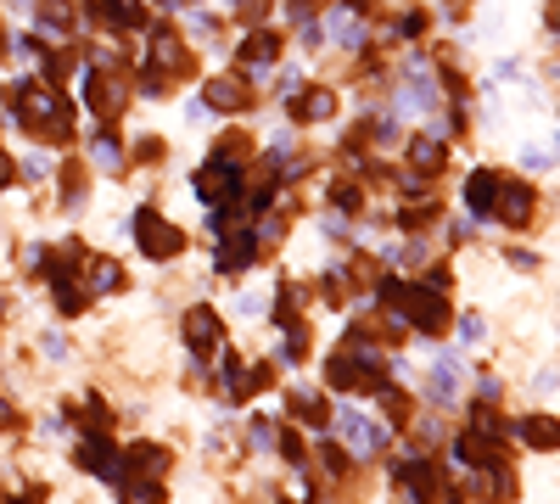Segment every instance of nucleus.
I'll use <instances>...</instances> for the list:
<instances>
[{
	"instance_id": "f257e3e1",
	"label": "nucleus",
	"mask_w": 560,
	"mask_h": 504,
	"mask_svg": "<svg viewBox=\"0 0 560 504\" xmlns=\"http://www.w3.org/2000/svg\"><path fill=\"white\" fill-rule=\"evenodd\" d=\"M0 107L12 112L40 146H56V152L73 146V135H79V124H73V101L62 96V84L40 79V73H23V79L6 84V90H0Z\"/></svg>"
},
{
	"instance_id": "f03ea898",
	"label": "nucleus",
	"mask_w": 560,
	"mask_h": 504,
	"mask_svg": "<svg viewBox=\"0 0 560 504\" xmlns=\"http://www.w3.org/2000/svg\"><path fill=\"white\" fill-rule=\"evenodd\" d=\"M129 230H135V247L146 264H174V258H185L191 252V230L185 224H174L157 202H140L135 219H129Z\"/></svg>"
},
{
	"instance_id": "7ed1b4c3",
	"label": "nucleus",
	"mask_w": 560,
	"mask_h": 504,
	"mask_svg": "<svg viewBox=\"0 0 560 504\" xmlns=\"http://www.w3.org/2000/svg\"><path fill=\"white\" fill-rule=\"evenodd\" d=\"M146 68L168 73L174 84L196 79V45L185 40V28H180V23H168V17L146 23Z\"/></svg>"
},
{
	"instance_id": "20e7f679",
	"label": "nucleus",
	"mask_w": 560,
	"mask_h": 504,
	"mask_svg": "<svg viewBox=\"0 0 560 504\" xmlns=\"http://www.w3.org/2000/svg\"><path fill=\"white\" fill-rule=\"evenodd\" d=\"M180 336H185V353H191V359H219L224 342H230V325H224V314L208 297H196L180 314Z\"/></svg>"
},
{
	"instance_id": "39448f33",
	"label": "nucleus",
	"mask_w": 560,
	"mask_h": 504,
	"mask_svg": "<svg viewBox=\"0 0 560 504\" xmlns=\"http://www.w3.org/2000/svg\"><path fill=\"white\" fill-rule=\"evenodd\" d=\"M280 51H286V34H280L275 23H252L247 34H241L236 45H230V62H236L241 73H247L252 84H264L269 68L280 62Z\"/></svg>"
},
{
	"instance_id": "423d86ee",
	"label": "nucleus",
	"mask_w": 560,
	"mask_h": 504,
	"mask_svg": "<svg viewBox=\"0 0 560 504\" xmlns=\"http://www.w3.org/2000/svg\"><path fill=\"white\" fill-rule=\"evenodd\" d=\"M392 493H398V504H443L448 488L432 454H409V460L392 465Z\"/></svg>"
},
{
	"instance_id": "0eeeda50",
	"label": "nucleus",
	"mask_w": 560,
	"mask_h": 504,
	"mask_svg": "<svg viewBox=\"0 0 560 504\" xmlns=\"http://www.w3.org/2000/svg\"><path fill=\"white\" fill-rule=\"evenodd\" d=\"M202 107L213 112V118H241V112H252L258 107V84L247 79V73H208V79H202Z\"/></svg>"
},
{
	"instance_id": "6e6552de",
	"label": "nucleus",
	"mask_w": 560,
	"mask_h": 504,
	"mask_svg": "<svg viewBox=\"0 0 560 504\" xmlns=\"http://www.w3.org/2000/svg\"><path fill=\"white\" fill-rule=\"evenodd\" d=\"M84 23L107 40H135V34H146L152 12L140 0H84Z\"/></svg>"
},
{
	"instance_id": "1a4fd4ad",
	"label": "nucleus",
	"mask_w": 560,
	"mask_h": 504,
	"mask_svg": "<svg viewBox=\"0 0 560 504\" xmlns=\"http://www.w3.org/2000/svg\"><path fill=\"white\" fill-rule=\"evenodd\" d=\"M398 320H404L409 331H420V336H443L448 325H454V303H448L437 286L415 280V286H409V297H404V308H398Z\"/></svg>"
},
{
	"instance_id": "9d476101",
	"label": "nucleus",
	"mask_w": 560,
	"mask_h": 504,
	"mask_svg": "<svg viewBox=\"0 0 560 504\" xmlns=\"http://www.w3.org/2000/svg\"><path fill=\"white\" fill-rule=\"evenodd\" d=\"M331 426L342 432L336 443L348 448L353 460H370V454H381V448L392 443V426H387V420H370V415H359V409H342V415H331Z\"/></svg>"
},
{
	"instance_id": "9b49d317",
	"label": "nucleus",
	"mask_w": 560,
	"mask_h": 504,
	"mask_svg": "<svg viewBox=\"0 0 560 504\" xmlns=\"http://www.w3.org/2000/svg\"><path fill=\"white\" fill-rule=\"evenodd\" d=\"M73 465H79L84 476H96V482H118V471H124V448L112 443V432H84L79 443H73Z\"/></svg>"
},
{
	"instance_id": "f8f14e48",
	"label": "nucleus",
	"mask_w": 560,
	"mask_h": 504,
	"mask_svg": "<svg viewBox=\"0 0 560 504\" xmlns=\"http://www.w3.org/2000/svg\"><path fill=\"white\" fill-rule=\"evenodd\" d=\"M191 191L202 208H224V202H241V191H247V168H224V163H202L191 174Z\"/></svg>"
},
{
	"instance_id": "ddd939ff",
	"label": "nucleus",
	"mask_w": 560,
	"mask_h": 504,
	"mask_svg": "<svg viewBox=\"0 0 560 504\" xmlns=\"http://www.w3.org/2000/svg\"><path fill=\"white\" fill-rule=\"evenodd\" d=\"M286 118L297 129H314V124H336V90L331 84H297L286 96Z\"/></svg>"
},
{
	"instance_id": "4468645a",
	"label": "nucleus",
	"mask_w": 560,
	"mask_h": 504,
	"mask_svg": "<svg viewBox=\"0 0 560 504\" xmlns=\"http://www.w3.org/2000/svg\"><path fill=\"white\" fill-rule=\"evenodd\" d=\"M258 258H264V241L252 236V230H224L219 247H213V269H219V275H230V280L247 275Z\"/></svg>"
},
{
	"instance_id": "2eb2a0df",
	"label": "nucleus",
	"mask_w": 560,
	"mask_h": 504,
	"mask_svg": "<svg viewBox=\"0 0 560 504\" xmlns=\"http://www.w3.org/2000/svg\"><path fill=\"white\" fill-rule=\"evenodd\" d=\"M79 280H84V292H90V297H124V286H129V269L118 264L112 252H84Z\"/></svg>"
},
{
	"instance_id": "dca6fc26",
	"label": "nucleus",
	"mask_w": 560,
	"mask_h": 504,
	"mask_svg": "<svg viewBox=\"0 0 560 504\" xmlns=\"http://www.w3.org/2000/svg\"><path fill=\"white\" fill-rule=\"evenodd\" d=\"M174 471V448L157 443V437H135V443H124V471L118 476H163Z\"/></svg>"
},
{
	"instance_id": "f3484780",
	"label": "nucleus",
	"mask_w": 560,
	"mask_h": 504,
	"mask_svg": "<svg viewBox=\"0 0 560 504\" xmlns=\"http://www.w3.org/2000/svg\"><path fill=\"white\" fill-rule=\"evenodd\" d=\"M280 398H286V415H292L303 432L320 437L325 426H331V404H325V392H320V387H297V381H292V387L280 392Z\"/></svg>"
},
{
	"instance_id": "a211bd4d",
	"label": "nucleus",
	"mask_w": 560,
	"mask_h": 504,
	"mask_svg": "<svg viewBox=\"0 0 560 504\" xmlns=\"http://www.w3.org/2000/svg\"><path fill=\"white\" fill-rule=\"evenodd\" d=\"M90 168H101L107 180H118L129 168V146L118 140V124H96L90 129Z\"/></svg>"
},
{
	"instance_id": "6ab92c4d",
	"label": "nucleus",
	"mask_w": 560,
	"mask_h": 504,
	"mask_svg": "<svg viewBox=\"0 0 560 504\" xmlns=\"http://www.w3.org/2000/svg\"><path fill=\"white\" fill-rule=\"evenodd\" d=\"M532 213H538V191H532L527 180H504V185H499V208H493V219H504L510 230H521V224H532Z\"/></svg>"
},
{
	"instance_id": "aec40b11",
	"label": "nucleus",
	"mask_w": 560,
	"mask_h": 504,
	"mask_svg": "<svg viewBox=\"0 0 560 504\" xmlns=\"http://www.w3.org/2000/svg\"><path fill=\"white\" fill-rule=\"evenodd\" d=\"M404 168H409V174H420V180L443 174V168H448V140L443 135H415L404 146Z\"/></svg>"
},
{
	"instance_id": "412c9836",
	"label": "nucleus",
	"mask_w": 560,
	"mask_h": 504,
	"mask_svg": "<svg viewBox=\"0 0 560 504\" xmlns=\"http://www.w3.org/2000/svg\"><path fill=\"white\" fill-rule=\"evenodd\" d=\"M499 185H504L499 168H476L471 180H465V213H471V219H493V208H499Z\"/></svg>"
},
{
	"instance_id": "4be33fe9",
	"label": "nucleus",
	"mask_w": 560,
	"mask_h": 504,
	"mask_svg": "<svg viewBox=\"0 0 560 504\" xmlns=\"http://www.w3.org/2000/svg\"><path fill=\"white\" fill-rule=\"evenodd\" d=\"M364 202H370V191H364V174H336V180L325 185V208H331L336 219H353V213H364Z\"/></svg>"
},
{
	"instance_id": "5701e85b",
	"label": "nucleus",
	"mask_w": 560,
	"mask_h": 504,
	"mask_svg": "<svg viewBox=\"0 0 560 504\" xmlns=\"http://www.w3.org/2000/svg\"><path fill=\"white\" fill-rule=\"evenodd\" d=\"M510 432H516L527 448H538V454H555L560 448V415H521Z\"/></svg>"
},
{
	"instance_id": "b1692460",
	"label": "nucleus",
	"mask_w": 560,
	"mask_h": 504,
	"mask_svg": "<svg viewBox=\"0 0 560 504\" xmlns=\"http://www.w3.org/2000/svg\"><path fill=\"white\" fill-rule=\"evenodd\" d=\"M213 163H224V168H252V157H258V140L247 135V129H230V135H219L213 140Z\"/></svg>"
},
{
	"instance_id": "393cba45",
	"label": "nucleus",
	"mask_w": 560,
	"mask_h": 504,
	"mask_svg": "<svg viewBox=\"0 0 560 504\" xmlns=\"http://www.w3.org/2000/svg\"><path fill=\"white\" fill-rule=\"evenodd\" d=\"M118 504H168V482L163 476H118Z\"/></svg>"
},
{
	"instance_id": "a878e982",
	"label": "nucleus",
	"mask_w": 560,
	"mask_h": 504,
	"mask_svg": "<svg viewBox=\"0 0 560 504\" xmlns=\"http://www.w3.org/2000/svg\"><path fill=\"white\" fill-rule=\"evenodd\" d=\"M219 398H224V404H247V398H252V387H247V364H241L236 348L219 359Z\"/></svg>"
},
{
	"instance_id": "bb28decb",
	"label": "nucleus",
	"mask_w": 560,
	"mask_h": 504,
	"mask_svg": "<svg viewBox=\"0 0 560 504\" xmlns=\"http://www.w3.org/2000/svg\"><path fill=\"white\" fill-rule=\"evenodd\" d=\"M314 460L325 465V482H331V488H342V482L353 476V454L336 443V437H314Z\"/></svg>"
},
{
	"instance_id": "cd10ccee",
	"label": "nucleus",
	"mask_w": 560,
	"mask_h": 504,
	"mask_svg": "<svg viewBox=\"0 0 560 504\" xmlns=\"http://www.w3.org/2000/svg\"><path fill=\"white\" fill-rule=\"evenodd\" d=\"M51 180H56V191H62V213H79L84 208V185H90L84 163H73V157H68V163H56Z\"/></svg>"
},
{
	"instance_id": "c85d7f7f",
	"label": "nucleus",
	"mask_w": 560,
	"mask_h": 504,
	"mask_svg": "<svg viewBox=\"0 0 560 504\" xmlns=\"http://www.w3.org/2000/svg\"><path fill=\"white\" fill-rule=\"evenodd\" d=\"M275 454H280L286 465H292V471H303L308 454H314V443L303 437V426H297V420H280V432H275Z\"/></svg>"
},
{
	"instance_id": "c756f323",
	"label": "nucleus",
	"mask_w": 560,
	"mask_h": 504,
	"mask_svg": "<svg viewBox=\"0 0 560 504\" xmlns=\"http://www.w3.org/2000/svg\"><path fill=\"white\" fill-rule=\"evenodd\" d=\"M51 303L62 320H79L90 314V292H84V280H51Z\"/></svg>"
},
{
	"instance_id": "7c9ffc66",
	"label": "nucleus",
	"mask_w": 560,
	"mask_h": 504,
	"mask_svg": "<svg viewBox=\"0 0 560 504\" xmlns=\"http://www.w3.org/2000/svg\"><path fill=\"white\" fill-rule=\"evenodd\" d=\"M303 308H308L303 286H297V280H280V286H275V303H269V320H275V325H292V320H303Z\"/></svg>"
},
{
	"instance_id": "2f4dec72",
	"label": "nucleus",
	"mask_w": 560,
	"mask_h": 504,
	"mask_svg": "<svg viewBox=\"0 0 560 504\" xmlns=\"http://www.w3.org/2000/svg\"><path fill=\"white\" fill-rule=\"evenodd\" d=\"M275 331H280L275 359L280 364H303L308 359V314H303V320H292V325H275Z\"/></svg>"
},
{
	"instance_id": "473e14b6",
	"label": "nucleus",
	"mask_w": 560,
	"mask_h": 504,
	"mask_svg": "<svg viewBox=\"0 0 560 504\" xmlns=\"http://www.w3.org/2000/svg\"><path fill=\"white\" fill-rule=\"evenodd\" d=\"M376 398H381V415H387V426H409V420H415V398H409V392H398L392 381L376 392Z\"/></svg>"
},
{
	"instance_id": "72a5a7b5",
	"label": "nucleus",
	"mask_w": 560,
	"mask_h": 504,
	"mask_svg": "<svg viewBox=\"0 0 560 504\" xmlns=\"http://www.w3.org/2000/svg\"><path fill=\"white\" fill-rule=\"evenodd\" d=\"M135 96H140V101H163V96H174V79L140 62V68H135Z\"/></svg>"
},
{
	"instance_id": "f704fd0d",
	"label": "nucleus",
	"mask_w": 560,
	"mask_h": 504,
	"mask_svg": "<svg viewBox=\"0 0 560 504\" xmlns=\"http://www.w3.org/2000/svg\"><path fill=\"white\" fill-rule=\"evenodd\" d=\"M129 157H135L140 168H163V163H168V140H163V135H135Z\"/></svg>"
},
{
	"instance_id": "c9c22d12",
	"label": "nucleus",
	"mask_w": 560,
	"mask_h": 504,
	"mask_svg": "<svg viewBox=\"0 0 560 504\" xmlns=\"http://www.w3.org/2000/svg\"><path fill=\"white\" fill-rule=\"evenodd\" d=\"M398 224H404V230H426V224H437V202H432V196L404 202V208H398Z\"/></svg>"
},
{
	"instance_id": "e433bc0d",
	"label": "nucleus",
	"mask_w": 560,
	"mask_h": 504,
	"mask_svg": "<svg viewBox=\"0 0 560 504\" xmlns=\"http://www.w3.org/2000/svg\"><path fill=\"white\" fill-rule=\"evenodd\" d=\"M420 34H426V12H420V6L392 17V40H420Z\"/></svg>"
},
{
	"instance_id": "4c0bfd02",
	"label": "nucleus",
	"mask_w": 560,
	"mask_h": 504,
	"mask_svg": "<svg viewBox=\"0 0 560 504\" xmlns=\"http://www.w3.org/2000/svg\"><path fill=\"white\" fill-rule=\"evenodd\" d=\"M51 174H56V163H51L45 152H28V157H23V168H17V180H28V185L51 180Z\"/></svg>"
},
{
	"instance_id": "58836bf2",
	"label": "nucleus",
	"mask_w": 560,
	"mask_h": 504,
	"mask_svg": "<svg viewBox=\"0 0 560 504\" xmlns=\"http://www.w3.org/2000/svg\"><path fill=\"white\" fill-rule=\"evenodd\" d=\"M252 448H264V454H275V432H280V420H269V415H252Z\"/></svg>"
},
{
	"instance_id": "ea45409f",
	"label": "nucleus",
	"mask_w": 560,
	"mask_h": 504,
	"mask_svg": "<svg viewBox=\"0 0 560 504\" xmlns=\"http://www.w3.org/2000/svg\"><path fill=\"white\" fill-rule=\"evenodd\" d=\"M241 23H269V0H224Z\"/></svg>"
},
{
	"instance_id": "a19ab883",
	"label": "nucleus",
	"mask_w": 560,
	"mask_h": 504,
	"mask_svg": "<svg viewBox=\"0 0 560 504\" xmlns=\"http://www.w3.org/2000/svg\"><path fill=\"white\" fill-rule=\"evenodd\" d=\"M40 353L62 364V359H68V336H62V331H45V336H40Z\"/></svg>"
},
{
	"instance_id": "79ce46f5",
	"label": "nucleus",
	"mask_w": 560,
	"mask_h": 504,
	"mask_svg": "<svg viewBox=\"0 0 560 504\" xmlns=\"http://www.w3.org/2000/svg\"><path fill=\"white\" fill-rule=\"evenodd\" d=\"M0 432H23V415H17V404L0 392Z\"/></svg>"
},
{
	"instance_id": "37998d69",
	"label": "nucleus",
	"mask_w": 560,
	"mask_h": 504,
	"mask_svg": "<svg viewBox=\"0 0 560 504\" xmlns=\"http://www.w3.org/2000/svg\"><path fill=\"white\" fill-rule=\"evenodd\" d=\"M6 185H17V157L12 152H0V191H6Z\"/></svg>"
},
{
	"instance_id": "c03bdc74",
	"label": "nucleus",
	"mask_w": 560,
	"mask_h": 504,
	"mask_svg": "<svg viewBox=\"0 0 560 504\" xmlns=\"http://www.w3.org/2000/svg\"><path fill=\"white\" fill-rule=\"evenodd\" d=\"M45 499V488H34V493H6L0 504H40Z\"/></svg>"
},
{
	"instance_id": "a18cd8bd",
	"label": "nucleus",
	"mask_w": 560,
	"mask_h": 504,
	"mask_svg": "<svg viewBox=\"0 0 560 504\" xmlns=\"http://www.w3.org/2000/svg\"><path fill=\"white\" fill-rule=\"evenodd\" d=\"M6 6H17V12H28V17H34V6H40V0H6Z\"/></svg>"
},
{
	"instance_id": "49530a36",
	"label": "nucleus",
	"mask_w": 560,
	"mask_h": 504,
	"mask_svg": "<svg viewBox=\"0 0 560 504\" xmlns=\"http://www.w3.org/2000/svg\"><path fill=\"white\" fill-rule=\"evenodd\" d=\"M544 17H549V28H560V0H549V12H544Z\"/></svg>"
},
{
	"instance_id": "de8ad7c7",
	"label": "nucleus",
	"mask_w": 560,
	"mask_h": 504,
	"mask_svg": "<svg viewBox=\"0 0 560 504\" xmlns=\"http://www.w3.org/2000/svg\"><path fill=\"white\" fill-rule=\"evenodd\" d=\"M6 308H12V297H6V292H0V320H6Z\"/></svg>"
}]
</instances>
